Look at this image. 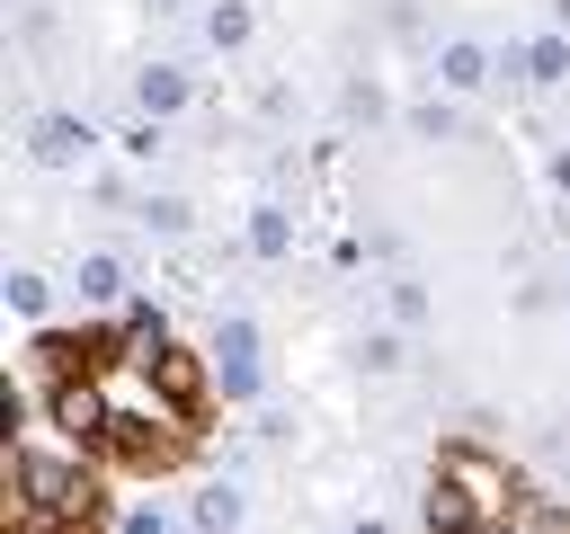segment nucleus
<instances>
[{
	"label": "nucleus",
	"mask_w": 570,
	"mask_h": 534,
	"mask_svg": "<svg viewBox=\"0 0 570 534\" xmlns=\"http://www.w3.org/2000/svg\"><path fill=\"white\" fill-rule=\"evenodd\" d=\"M525 507L517 472L490 445H445L428 472V534H508Z\"/></svg>",
	"instance_id": "1"
},
{
	"label": "nucleus",
	"mask_w": 570,
	"mask_h": 534,
	"mask_svg": "<svg viewBox=\"0 0 570 534\" xmlns=\"http://www.w3.org/2000/svg\"><path fill=\"white\" fill-rule=\"evenodd\" d=\"M9 525H98V481L71 436H27L9 454Z\"/></svg>",
	"instance_id": "2"
},
{
	"label": "nucleus",
	"mask_w": 570,
	"mask_h": 534,
	"mask_svg": "<svg viewBox=\"0 0 570 534\" xmlns=\"http://www.w3.org/2000/svg\"><path fill=\"white\" fill-rule=\"evenodd\" d=\"M214 383H223L232 400L258 392V338H249V320H223V329H214Z\"/></svg>",
	"instance_id": "3"
},
{
	"label": "nucleus",
	"mask_w": 570,
	"mask_h": 534,
	"mask_svg": "<svg viewBox=\"0 0 570 534\" xmlns=\"http://www.w3.org/2000/svg\"><path fill=\"white\" fill-rule=\"evenodd\" d=\"M45 169H71L80 151H89V125H71V116H36V142H27Z\"/></svg>",
	"instance_id": "4"
},
{
	"label": "nucleus",
	"mask_w": 570,
	"mask_h": 534,
	"mask_svg": "<svg viewBox=\"0 0 570 534\" xmlns=\"http://www.w3.org/2000/svg\"><path fill=\"white\" fill-rule=\"evenodd\" d=\"M240 516H249V507H240L232 481H205V490H196V534H240Z\"/></svg>",
	"instance_id": "5"
},
{
	"label": "nucleus",
	"mask_w": 570,
	"mask_h": 534,
	"mask_svg": "<svg viewBox=\"0 0 570 534\" xmlns=\"http://www.w3.org/2000/svg\"><path fill=\"white\" fill-rule=\"evenodd\" d=\"M436 80H445V89H481V80H490V53H481V44H463V36H454V44H445V53H436Z\"/></svg>",
	"instance_id": "6"
},
{
	"label": "nucleus",
	"mask_w": 570,
	"mask_h": 534,
	"mask_svg": "<svg viewBox=\"0 0 570 534\" xmlns=\"http://www.w3.org/2000/svg\"><path fill=\"white\" fill-rule=\"evenodd\" d=\"M134 107H142V116H169V107H187V80H178L169 62H151V71L134 80Z\"/></svg>",
	"instance_id": "7"
},
{
	"label": "nucleus",
	"mask_w": 570,
	"mask_h": 534,
	"mask_svg": "<svg viewBox=\"0 0 570 534\" xmlns=\"http://www.w3.org/2000/svg\"><path fill=\"white\" fill-rule=\"evenodd\" d=\"M525 80H543V89L570 80V36H534V44H525Z\"/></svg>",
	"instance_id": "8"
},
{
	"label": "nucleus",
	"mask_w": 570,
	"mask_h": 534,
	"mask_svg": "<svg viewBox=\"0 0 570 534\" xmlns=\"http://www.w3.org/2000/svg\"><path fill=\"white\" fill-rule=\"evenodd\" d=\"M116 294H125V267H116L107 249H89V258H80V303H116Z\"/></svg>",
	"instance_id": "9"
},
{
	"label": "nucleus",
	"mask_w": 570,
	"mask_h": 534,
	"mask_svg": "<svg viewBox=\"0 0 570 534\" xmlns=\"http://www.w3.org/2000/svg\"><path fill=\"white\" fill-rule=\"evenodd\" d=\"M134 214H142V231H160V240H178V231H187V205H178V196H142Z\"/></svg>",
	"instance_id": "10"
},
{
	"label": "nucleus",
	"mask_w": 570,
	"mask_h": 534,
	"mask_svg": "<svg viewBox=\"0 0 570 534\" xmlns=\"http://www.w3.org/2000/svg\"><path fill=\"white\" fill-rule=\"evenodd\" d=\"M356 365H365V374H401V338H392V329H365V338H356Z\"/></svg>",
	"instance_id": "11"
},
{
	"label": "nucleus",
	"mask_w": 570,
	"mask_h": 534,
	"mask_svg": "<svg viewBox=\"0 0 570 534\" xmlns=\"http://www.w3.org/2000/svg\"><path fill=\"white\" fill-rule=\"evenodd\" d=\"M205 36H214L223 53H232V44H249V9H240V0H223V9L205 18Z\"/></svg>",
	"instance_id": "12"
},
{
	"label": "nucleus",
	"mask_w": 570,
	"mask_h": 534,
	"mask_svg": "<svg viewBox=\"0 0 570 534\" xmlns=\"http://www.w3.org/2000/svg\"><path fill=\"white\" fill-rule=\"evenodd\" d=\"M9 312L45 320V276H36V267H18V276H9Z\"/></svg>",
	"instance_id": "13"
},
{
	"label": "nucleus",
	"mask_w": 570,
	"mask_h": 534,
	"mask_svg": "<svg viewBox=\"0 0 570 534\" xmlns=\"http://www.w3.org/2000/svg\"><path fill=\"white\" fill-rule=\"evenodd\" d=\"M285 240H294L285 214H258V222H249V249H258V258H285Z\"/></svg>",
	"instance_id": "14"
},
{
	"label": "nucleus",
	"mask_w": 570,
	"mask_h": 534,
	"mask_svg": "<svg viewBox=\"0 0 570 534\" xmlns=\"http://www.w3.org/2000/svg\"><path fill=\"white\" fill-rule=\"evenodd\" d=\"M410 125H419V134H428V142H445V134H454V107H419V116H410Z\"/></svg>",
	"instance_id": "15"
},
{
	"label": "nucleus",
	"mask_w": 570,
	"mask_h": 534,
	"mask_svg": "<svg viewBox=\"0 0 570 534\" xmlns=\"http://www.w3.org/2000/svg\"><path fill=\"white\" fill-rule=\"evenodd\" d=\"M116 534H169V525H160V507H134V516H125Z\"/></svg>",
	"instance_id": "16"
},
{
	"label": "nucleus",
	"mask_w": 570,
	"mask_h": 534,
	"mask_svg": "<svg viewBox=\"0 0 570 534\" xmlns=\"http://www.w3.org/2000/svg\"><path fill=\"white\" fill-rule=\"evenodd\" d=\"M552 178H561V187H570V151H561V160H552Z\"/></svg>",
	"instance_id": "17"
},
{
	"label": "nucleus",
	"mask_w": 570,
	"mask_h": 534,
	"mask_svg": "<svg viewBox=\"0 0 570 534\" xmlns=\"http://www.w3.org/2000/svg\"><path fill=\"white\" fill-rule=\"evenodd\" d=\"M561 481H570V445H561Z\"/></svg>",
	"instance_id": "18"
},
{
	"label": "nucleus",
	"mask_w": 570,
	"mask_h": 534,
	"mask_svg": "<svg viewBox=\"0 0 570 534\" xmlns=\"http://www.w3.org/2000/svg\"><path fill=\"white\" fill-rule=\"evenodd\" d=\"M347 534H383V525H347Z\"/></svg>",
	"instance_id": "19"
},
{
	"label": "nucleus",
	"mask_w": 570,
	"mask_h": 534,
	"mask_svg": "<svg viewBox=\"0 0 570 534\" xmlns=\"http://www.w3.org/2000/svg\"><path fill=\"white\" fill-rule=\"evenodd\" d=\"M552 9H561V18H570V0H552Z\"/></svg>",
	"instance_id": "20"
}]
</instances>
